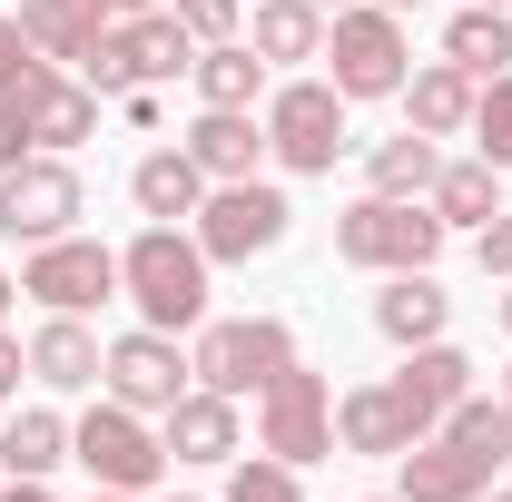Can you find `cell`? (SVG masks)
<instances>
[{
	"instance_id": "277c9868",
	"label": "cell",
	"mask_w": 512,
	"mask_h": 502,
	"mask_svg": "<svg viewBox=\"0 0 512 502\" xmlns=\"http://www.w3.org/2000/svg\"><path fill=\"white\" fill-rule=\"evenodd\" d=\"M79 69H89V89H99V99H128V89H148V79L197 69V30L178 20V10H128V20L99 30V50H89Z\"/></svg>"
},
{
	"instance_id": "8992f818",
	"label": "cell",
	"mask_w": 512,
	"mask_h": 502,
	"mask_svg": "<svg viewBox=\"0 0 512 502\" xmlns=\"http://www.w3.org/2000/svg\"><path fill=\"white\" fill-rule=\"evenodd\" d=\"M69 463H79L99 493H158L168 443L148 434V414H128L119 394H109V404H89V414L69 424Z\"/></svg>"
},
{
	"instance_id": "30bf717a",
	"label": "cell",
	"mask_w": 512,
	"mask_h": 502,
	"mask_svg": "<svg viewBox=\"0 0 512 502\" xmlns=\"http://www.w3.org/2000/svg\"><path fill=\"white\" fill-rule=\"evenodd\" d=\"M256 443L276 453V463H325L335 453V394H325V375H306V365H286V375L256 394Z\"/></svg>"
},
{
	"instance_id": "5bb4252c",
	"label": "cell",
	"mask_w": 512,
	"mask_h": 502,
	"mask_svg": "<svg viewBox=\"0 0 512 502\" xmlns=\"http://www.w3.org/2000/svg\"><path fill=\"white\" fill-rule=\"evenodd\" d=\"M493 473H503V453H473V443H453V434H424V443L394 453V502H483Z\"/></svg>"
},
{
	"instance_id": "6da1fadb",
	"label": "cell",
	"mask_w": 512,
	"mask_h": 502,
	"mask_svg": "<svg viewBox=\"0 0 512 502\" xmlns=\"http://www.w3.org/2000/svg\"><path fill=\"white\" fill-rule=\"evenodd\" d=\"M119 296L138 306V325H158V335L207 325V247L178 237V227H138L119 247Z\"/></svg>"
},
{
	"instance_id": "f546056e",
	"label": "cell",
	"mask_w": 512,
	"mask_h": 502,
	"mask_svg": "<svg viewBox=\"0 0 512 502\" xmlns=\"http://www.w3.org/2000/svg\"><path fill=\"white\" fill-rule=\"evenodd\" d=\"M473 158L512 168V69H503V79H483V99H473Z\"/></svg>"
},
{
	"instance_id": "ee69618b",
	"label": "cell",
	"mask_w": 512,
	"mask_h": 502,
	"mask_svg": "<svg viewBox=\"0 0 512 502\" xmlns=\"http://www.w3.org/2000/svg\"><path fill=\"white\" fill-rule=\"evenodd\" d=\"M384 10H414V0H384Z\"/></svg>"
},
{
	"instance_id": "7bdbcfd3",
	"label": "cell",
	"mask_w": 512,
	"mask_h": 502,
	"mask_svg": "<svg viewBox=\"0 0 512 502\" xmlns=\"http://www.w3.org/2000/svg\"><path fill=\"white\" fill-rule=\"evenodd\" d=\"M503 414H512V375H503Z\"/></svg>"
},
{
	"instance_id": "7dc6e473",
	"label": "cell",
	"mask_w": 512,
	"mask_h": 502,
	"mask_svg": "<svg viewBox=\"0 0 512 502\" xmlns=\"http://www.w3.org/2000/svg\"><path fill=\"white\" fill-rule=\"evenodd\" d=\"M483 502H512V493H483Z\"/></svg>"
},
{
	"instance_id": "ba28073f",
	"label": "cell",
	"mask_w": 512,
	"mask_h": 502,
	"mask_svg": "<svg viewBox=\"0 0 512 502\" xmlns=\"http://www.w3.org/2000/svg\"><path fill=\"white\" fill-rule=\"evenodd\" d=\"M0 109L20 119V138H30V148L69 158V148L99 128V89H89V79H69L60 60H30L20 79H10V89H0Z\"/></svg>"
},
{
	"instance_id": "7402d4cb",
	"label": "cell",
	"mask_w": 512,
	"mask_h": 502,
	"mask_svg": "<svg viewBox=\"0 0 512 502\" xmlns=\"http://www.w3.org/2000/svg\"><path fill=\"white\" fill-rule=\"evenodd\" d=\"M335 443H345V453H375V463H394L404 443H424V434H414V414L394 404V384H355V394L335 404Z\"/></svg>"
},
{
	"instance_id": "3957f363",
	"label": "cell",
	"mask_w": 512,
	"mask_h": 502,
	"mask_svg": "<svg viewBox=\"0 0 512 502\" xmlns=\"http://www.w3.org/2000/svg\"><path fill=\"white\" fill-rule=\"evenodd\" d=\"M444 237H453V227L424 207V197H375V188L335 217V256H345V266H375V276L434 266V256H444Z\"/></svg>"
},
{
	"instance_id": "bcb514c9",
	"label": "cell",
	"mask_w": 512,
	"mask_h": 502,
	"mask_svg": "<svg viewBox=\"0 0 512 502\" xmlns=\"http://www.w3.org/2000/svg\"><path fill=\"white\" fill-rule=\"evenodd\" d=\"M483 10H512V0H483Z\"/></svg>"
},
{
	"instance_id": "60d3db41",
	"label": "cell",
	"mask_w": 512,
	"mask_h": 502,
	"mask_svg": "<svg viewBox=\"0 0 512 502\" xmlns=\"http://www.w3.org/2000/svg\"><path fill=\"white\" fill-rule=\"evenodd\" d=\"M503 335H512V276H503Z\"/></svg>"
},
{
	"instance_id": "ac0fdd59",
	"label": "cell",
	"mask_w": 512,
	"mask_h": 502,
	"mask_svg": "<svg viewBox=\"0 0 512 502\" xmlns=\"http://www.w3.org/2000/svg\"><path fill=\"white\" fill-rule=\"evenodd\" d=\"M109 20H119V0H20V30H30V50H40V60H60V69L89 60Z\"/></svg>"
},
{
	"instance_id": "4316f807",
	"label": "cell",
	"mask_w": 512,
	"mask_h": 502,
	"mask_svg": "<svg viewBox=\"0 0 512 502\" xmlns=\"http://www.w3.org/2000/svg\"><path fill=\"white\" fill-rule=\"evenodd\" d=\"M493 178H503L493 158H453V168H434V188H424V207H434L444 227H473V237H483V227L503 217V197H493Z\"/></svg>"
},
{
	"instance_id": "74e56055",
	"label": "cell",
	"mask_w": 512,
	"mask_h": 502,
	"mask_svg": "<svg viewBox=\"0 0 512 502\" xmlns=\"http://www.w3.org/2000/svg\"><path fill=\"white\" fill-rule=\"evenodd\" d=\"M0 502H50V493H40V483H0Z\"/></svg>"
},
{
	"instance_id": "f1b7e54d",
	"label": "cell",
	"mask_w": 512,
	"mask_h": 502,
	"mask_svg": "<svg viewBox=\"0 0 512 502\" xmlns=\"http://www.w3.org/2000/svg\"><path fill=\"white\" fill-rule=\"evenodd\" d=\"M434 168H444V148H434L424 128H404V138H375V148H365V188H375V197H424V188H434Z\"/></svg>"
},
{
	"instance_id": "f35d334b",
	"label": "cell",
	"mask_w": 512,
	"mask_h": 502,
	"mask_svg": "<svg viewBox=\"0 0 512 502\" xmlns=\"http://www.w3.org/2000/svg\"><path fill=\"white\" fill-rule=\"evenodd\" d=\"M89 502H158V493H99V483H89Z\"/></svg>"
},
{
	"instance_id": "d590c367",
	"label": "cell",
	"mask_w": 512,
	"mask_h": 502,
	"mask_svg": "<svg viewBox=\"0 0 512 502\" xmlns=\"http://www.w3.org/2000/svg\"><path fill=\"white\" fill-rule=\"evenodd\" d=\"M20 375H30V345H20V335H0V404H20Z\"/></svg>"
},
{
	"instance_id": "ab89813d",
	"label": "cell",
	"mask_w": 512,
	"mask_h": 502,
	"mask_svg": "<svg viewBox=\"0 0 512 502\" xmlns=\"http://www.w3.org/2000/svg\"><path fill=\"white\" fill-rule=\"evenodd\" d=\"M128 10H168V0H119V20H128Z\"/></svg>"
},
{
	"instance_id": "2e32d148",
	"label": "cell",
	"mask_w": 512,
	"mask_h": 502,
	"mask_svg": "<svg viewBox=\"0 0 512 502\" xmlns=\"http://www.w3.org/2000/svg\"><path fill=\"white\" fill-rule=\"evenodd\" d=\"M473 394V365L453 355L444 335L434 345H404V365H394V404L414 414V434H444V414Z\"/></svg>"
},
{
	"instance_id": "e0dca14e",
	"label": "cell",
	"mask_w": 512,
	"mask_h": 502,
	"mask_svg": "<svg viewBox=\"0 0 512 502\" xmlns=\"http://www.w3.org/2000/svg\"><path fill=\"white\" fill-rule=\"evenodd\" d=\"M404 128H424V138H473V99H483V79H463L453 60H424L404 69Z\"/></svg>"
},
{
	"instance_id": "44dd1931",
	"label": "cell",
	"mask_w": 512,
	"mask_h": 502,
	"mask_svg": "<svg viewBox=\"0 0 512 502\" xmlns=\"http://www.w3.org/2000/svg\"><path fill=\"white\" fill-rule=\"evenodd\" d=\"M188 158L207 168V188H227V178H256V158H266V128H256V109H197Z\"/></svg>"
},
{
	"instance_id": "b9f144b4",
	"label": "cell",
	"mask_w": 512,
	"mask_h": 502,
	"mask_svg": "<svg viewBox=\"0 0 512 502\" xmlns=\"http://www.w3.org/2000/svg\"><path fill=\"white\" fill-rule=\"evenodd\" d=\"M10 296H20V286H10V266H0V306H10Z\"/></svg>"
},
{
	"instance_id": "d6a6232c",
	"label": "cell",
	"mask_w": 512,
	"mask_h": 502,
	"mask_svg": "<svg viewBox=\"0 0 512 502\" xmlns=\"http://www.w3.org/2000/svg\"><path fill=\"white\" fill-rule=\"evenodd\" d=\"M168 10L197 30V50H207V40H237V20H247V0H168Z\"/></svg>"
},
{
	"instance_id": "1f68e13d",
	"label": "cell",
	"mask_w": 512,
	"mask_h": 502,
	"mask_svg": "<svg viewBox=\"0 0 512 502\" xmlns=\"http://www.w3.org/2000/svg\"><path fill=\"white\" fill-rule=\"evenodd\" d=\"M227 502H306V483H296V463L256 453V463H237V473H227Z\"/></svg>"
},
{
	"instance_id": "8fae6325",
	"label": "cell",
	"mask_w": 512,
	"mask_h": 502,
	"mask_svg": "<svg viewBox=\"0 0 512 502\" xmlns=\"http://www.w3.org/2000/svg\"><path fill=\"white\" fill-rule=\"evenodd\" d=\"M79 207H89V188H79V168H69V158H20V168L0 178V227H10L20 247L69 237V227H79Z\"/></svg>"
},
{
	"instance_id": "603a6c76",
	"label": "cell",
	"mask_w": 512,
	"mask_h": 502,
	"mask_svg": "<svg viewBox=\"0 0 512 502\" xmlns=\"http://www.w3.org/2000/svg\"><path fill=\"white\" fill-rule=\"evenodd\" d=\"M60 463H69V414L20 404V414L0 424V483H50Z\"/></svg>"
},
{
	"instance_id": "d4e9b609",
	"label": "cell",
	"mask_w": 512,
	"mask_h": 502,
	"mask_svg": "<svg viewBox=\"0 0 512 502\" xmlns=\"http://www.w3.org/2000/svg\"><path fill=\"white\" fill-rule=\"evenodd\" d=\"M444 60L463 69V79H503V69H512V10L463 0V10L444 20Z\"/></svg>"
},
{
	"instance_id": "83f0119b",
	"label": "cell",
	"mask_w": 512,
	"mask_h": 502,
	"mask_svg": "<svg viewBox=\"0 0 512 502\" xmlns=\"http://www.w3.org/2000/svg\"><path fill=\"white\" fill-rule=\"evenodd\" d=\"M188 79H197V109H256V89H266V60H256L247 40H207Z\"/></svg>"
},
{
	"instance_id": "ffe728a7",
	"label": "cell",
	"mask_w": 512,
	"mask_h": 502,
	"mask_svg": "<svg viewBox=\"0 0 512 502\" xmlns=\"http://www.w3.org/2000/svg\"><path fill=\"white\" fill-rule=\"evenodd\" d=\"M444 315H453V296L434 286V266H404V276H384V296H375V335L384 345H434Z\"/></svg>"
},
{
	"instance_id": "7c38bea8",
	"label": "cell",
	"mask_w": 512,
	"mask_h": 502,
	"mask_svg": "<svg viewBox=\"0 0 512 502\" xmlns=\"http://www.w3.org/2000/svg\"><path fill=\"white\" fill-rule=\"evenodd\" d=\"M20 296H40L50 315H89L119 296V256L99 247V237H50V247H30L20 266Z\"/></svg>"
},
{
	"instance_id": "4dcf8cb0",
	"label": "cell",
	"mask_w": 512,
	"mask_h": 502,
	"mask_svg": "<svg viewBox=\"0 0 512 502\" xmlns=\"http://www.w3.org/2000/svg\"><path fill=\"white\" fill-rule=\"evenodd\" d=\"M444 434L473 443V453H503V463H512V414H503V404H483V394H463V404H453Z\"/></svg>"
},
{
	"instance_id": "9c48e42d",
	"label": "cell",
	"mask_w": 512,
	"mask_h": 502,
	"mask_svg": "<svg viewBox=\"0 0 512 502\" xmlns=\"http://www.w3.org/2000/svg\"><path fill=\"white\" fill-rule=\"evenodd\" d=\"M266 148H276V168L325 178L335 148H345V99H335V79H286V89L266 99Z\"/></svg>"
},
{
	"instance_id": "9a60e30c",
	"label": "cell",
	"mask_w": 512,
	"mask_h": 502,
	"mask_svg": "<svg viewBox=\"0 0 512 502\" xmlns=\"http://www.w3.org/2000/svg\"><path fill=\"white\" fill-rule=\"evenodd\" d=\"M158 443H168L178 463H237V453H247V414H237V394L188 384V394L158 414Z\"/></svg>"
},
{
	"instance_id": "f6af8a7d",
	"label": "cell",
	"mask_w": 512,
	"mask_h": 502,
	"mask_svg": "<svg viewBox=\"0 0 512 502\" xmlns=\"http://www.w3.org/2000/svg\"><path fill=\"white\" fill-rule=\"evenodd\" d=\"M316 10H345V0H316Z\"/></svg>"
},
{
	"instance_id": "cb8c5ba5",
	"label": "cell",
	"mask_w": 512,
	"mask_h": 502,
	"mask_svg": "<svg viewBox=\"0 0 512 502\" xmlns=\"http://www.w3.org/2000/svg\"><path fill=\"white\" fill-rule=\"evenodd\" d=\"M99 365H109V345H99L79 315H50V325L30 335V375L50 384V394H89V384H99Z\"/></svg>"
},
{
	"instance_id": "484cf974",
	"label": "cell",
	"mask_w": 512,
	"mask_h": 502,
	"mask_svg": "<svg viewBox=\"0 0 512 502\" xmlns=\"http://www.w3.org/2000/svg\"><path fill=\"white\" fill-rule=\"evenodd\" d=\"M247 50L266 69H276V60H325V10H316V0H256Z\"/></svg>"
},
{
	"instance_id": "52a82bcc",
	"label": "cell",
	"mask_w": 512,
	"mask_h": 502,
	"mask_svg": "<svg viewBox=\"0 0 512 502\" xmlns=\"http://www.w3.org/2000/svg\"><path fill=\"white\" fill-rule=\"evenodd\" d=\"M286 227H296V207H286V188H266V178H227V188H207V207H197V247H207V266H256L266 247H286Z\"/></svg>"
},
{
	"instance_id": "836d02e7",
	"label": "cell",
	"mask_w": 512,
	"mask_h": 502,
	"mask_svg": "<svg viewBox=\"0 0 512 502\" xmlns=\"http://www.w3.org/2000/svg\"><path fill=\"white\" fill-rule=\"evenodd\" d=\"M30 60H40V50H30V30H20V20L0 10V89H10V79H20Z\"/></svg>"
},
{
	"instance_id": "d6986e66",
	"label": "cell",
	"mask_w": 512,
	"mask_h": 502,
	"mask_svg": "<svg viewBox=\"0 0 512 502\" xmlns=\"http://www.w3.org/2000/svg\"><path fill=\"white\" fill-rule=\"evenodd\" d=\"M128 197H138V217H148V227H178V217L207 207V168H197L188 148H148V158L128 168Z\"/></svg>"
},
{
	"instance_id": "4fadbf2b",
	"label": "cell",
	"mask_w": 512,
	"mask_h": 502,
	"mask_svg": "<svg viewBox=\"0 0 512 502\" xmlns=\"http://www.w3.org/2000/svg\"><path fill=\"white\" fill-rule=\"evenodd\" d=\"M99 384L119 394L128 414H168L178 394H188V355H178V335H158V325H128L119 345H109V365H99Z\"/></svg>"
},
{
	"instance_id": "7a4b0ae2",
	"label": "cell",
	"mask_w": 512,
	"mask_h": 502,
	"mask_svg": "<svg viewBox=\"0 0 512 502\" xmlns=\"http://www.w3.org/2000/svg\"><path fill=\"white\" fill-rule=\"evenodd\" d=\"M404 10H384V0H345L335 20H325V79H335V99L355 109V99H394L404 89Z\"/></svg>"
},
{
	"instance_id": "5b68a950",
	"label": "cell",
	"mask_w": 512,
	"mask_h": 502,
	"mask_svg": "<svg viewBox=\"0 0 512 502\" xmlns=\"http://www.w3.org/2000/svg\"><path fill=\"white\" fill-rule=\"evenodd\" d=\"M296 365V335H286V315H217V325H197L188 345V375L207 384V394H266V384Z\"/></svg>"
},
{
	"instance_id": "e575fe53",
	"label": "cell",
	"mask_w": 512,
	"mask_h": 502,
	"mask_svg": "<svg viewBox=\"0 0 512 502\" xmlns=\"http://www.w3.org/2000/svg\"><path fill=\"white\" fill-rule=\"evenodd\" d=\"M473 247H483V276H512V207L483 227V237H473Z\"/></svg>"
},
{
	"instance_id": "c3c4849f",
	"label": "cell",
	"mask_w": 512,
	"mask_h": 502,
	"mask_svg": "<svg viewBox=\"0 0 512 502\" xmlns=\"http://www.w3.org/2000/svg\"><path fill=\"white\" fill-rule=\"evenodd\" d=\"M384 502H394V493H384Z\"/></svg>"
},
{
	"instance_id": "8d00e7d4",
	"label": "cell",
	"mask_w": 512,
	"mask_h": 502,
	"mask_svg": "<svg viewBox=\"0 0 512 502\" xmlns=\"http://www.w3.org/2000/svg\"><path fill=\"white\" fill-rule=\"evenodd\" d=\"M20 158H30V138H20V119H10V109H0V178H10Z\"/></svg>"
}]
</instances>
